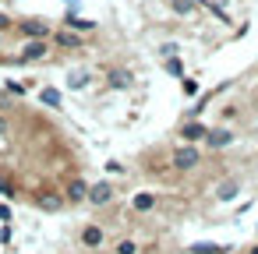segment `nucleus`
<instances>
[{"label": "nucleus", "mask_w": 258, "mask_h": 254, "mask_svg": "<svg viewBox=\"0 0 258 254\" xmlns=\"http://www.w3.org/2000/svg\"><path fill=\"white\" fill-rule=\"evenodd\" d=\"M198 166H202V148H198V145H177V148L170 152V170L191 173V170H198Z\"/></svg>", "instance_id": "f257e3e1"}, {"label": "nucleus", "mask_w": 258, "mask_h": 254, "mask_svg": "<svg viewBox=\"0 0 258 254\" xmlns=\"http://www.w3.org/2000/svg\"><path fill=\"white\" fill-rule=\"evenodd\" d=\"M117 198V184L113 180H92L89 184V205L92 208H106Z\"/></svg>", "instance_id": "f03ea898"}, {"label": "nucleus", "mask_w": 258, "mask_h": 254, "mask_svg": "<svg viewBox=\"0 0 258 254\" xmlns=\"http://www.w3.org/2000/svg\"><path fill=\"white\" fill-rule=\"evenodd\" d=\"M78 243L89 247V250H103V247H106V229H103L99 222H85V226L78 229Z\"/></svg>", "instance_id": "7ed1b4c3"}, {"label": "nucleus", "mask_w": 258, "mask_h": 254, "mask_svg": "<svg viewBox=\"0 0 258 254\" xmlns=\"http://www.w3.org/2000/svg\"><path fill=\"white\" fill-rule=\"evenodd\" d=\"M64 201L68 205H85L89 201V180L85 177H68L64 180Z\"/></svg>", "instance_id": "20e7f679"}, {"label": "nucleus", "mask_w": 258, "mask_h": 254, "mask_svg": "<svg viewBox=\"0 0 258 254\" xmlns=\"http://www.w3.org/2000/svg\"><path fill=\"white\" fill-rule=\"evenodd\" d=\"M233 131L230 127H209V134H205V148L209 152H223V148H230L233 145Z\"/></svg>", "instance_id": "39448f33"}, {"label": "nucleus", "mask_w": 258, "mask_h": 254, "mask_svg": "<svg viewBox=\"0 0 258 254\" xmlns=\"http://www.w3.org/2000/svg\"><path fill=\"white\" fill-rule=\"evenodd\" d=\"M205 134H209V124H202V120H187V124H180V131H177V138H180L184 145L205 141Z\"/></svg>", "instance_id": "423d86ee"}, {"label": "nucleus", "mask_w": 258, "mask_h": 254, "mask_svg": "<svg viewBox=\"0 0 258 254\" xmlns=\"http://www.w3.org/2000/svg\"><path fill=\"white\" fill-rule=\"evenodd\" d=\"M50 57V43L46 39H29L18 53V60H46Z\"/></svg>", "instance_id": "0eeeda50"}, {"label": "nucleus", "mask_w": 258, "mask_h": 254, "mask_svg": "<svg viewBox=\"0 0 258 254\" xmlns=\"http://www.w3.org/2000/svg\"><path fill=\"white\" fill-rule=\"evenodd\" d=\"M156 208H159V194H152V191H138L131 198V212H138V215H149Z\"/></svg>", "instance_id": "6e6552de"}, {"label": "nucleus", "mask_w": 258, "mask_h": 254, "mask_svg": "<svg viewBox=\"0 0 258 254\" xmlns=\"http://www.w3.org/2000/svg\"><path fill=\"white\" fill-rule=\"evenodd\" d=\"M18 32H22V36H29V39H46V36H50V25H46V22H39V18H29V22H22V25H18Z\"/></svg>", "instance_id": "1a4fd4ad"}, {"label": "nucleus", "mask_w": 258, "mask_h": 254, "mask_svg": "<svg viewBox=\"0 0 258 254\" xmlns=\"http://www.w3.org/2000/svg\"><path fill=\"white\" fill-rule=\"evenodd\" d=\"M106 85H110V89H131V85H135V74H131L127 67H113V71L106 74Z\"/></svg>", "instance_id": "9d476101"}, {"label": "nucleus", "mask_w": 258, "mask_h": 254, "mask_svg": "<svg viewBox=\"0 0 258 254\" xmlns=\"http://www.w3.org/2000/svg\"><path fill=\"white\" fill-rule=\"evenodd\" d=\"M53 43H57L60 50H82V36H75V32H68V29H60V32L53 36Z\"/></svg>", "instance_id": "9b49d317"}, {"label": "nucleus", "mask_w": 258, "mask_h": 254, "mask_svg": "<svg viewBox=\"0 0 258 254\" xmlns=\"http://www.w3.org/2000/svg\"><path fill=\"white\" fill-rule=\"evenodd\" d=\"M68 85H71V89H85V85H92V71H89V67H75V71L68 74Z\"/></svg>", "instance_id": "f8f14e48"}, {"label": "nucleus", "mask_w": 258, "mask_h": 254, "mask_svg": "<svg viewBox=\"0 0 258 254\" xmlns=\"http://www.w3.org/2000/svg\"><path fill=\"white\" fill-rule=\"evenodd\" d=\"M187 254H233L226 243H191Z\"/></svg>", "instance_id": "ddd939ff"}, {"label": "nucleus", "mask_w": 258, "mask_h": 254, "mask_svg": "<svg viewBox=\"0 0 258 254\" xmlns=\"http://www.w3.org/2000/svg\"><path fill=\"white\" fill-rule=\"evenodd\" d=\"M113 254H142V243H138L135 236H120V240L113 243Z\"/></svg>", "instance_id": "4468645a"}, {"label": "nucleus", "mask_w": 258, "mask_h": 254, "mask_svg": "<svg viewBox=\"0 0 258 254\" xmlns=\"http://www.w3.org/2000/svg\"><path fill=\"white\" fill-rule=\"evenodd\" d=\"M237 194H240V184H237V180H230V184H219V187H216V198H219V201H233Z\"/></svg>", "instance_id": "2eb2a0df"}, {"label": "nucleus", "mask_w": 258, "mask_h": 254, "mask_svg": "<svg viewBox=\"0 0 258 254\" xmlns=\"http://www.w3.org/2000/svg\"><path fill=\"white\" fill-rule=\"evenodd\" d=\"M36 205H39V208H50V212H53V208H64L68 201H64V194H60V198H53V194H39V198H36Z\"/></svg>", "instance_id": "dca6fc26"}, {"label": "nucleus", "mask_w": 258, "mask_h": 254, "mask_svg": "<svg viewBox=\"0 0 258 254\" xmlns=\"http://www.w3.org/2000/svg\"><path fill=\"white\" fill-rule=\"evenodd\" d=\"M39 99H43L46 106H53V110H60V92H57V89H43V92H39Z\"/></svg>", "instance_id": "f3484780"}, {"label": "nucleus", "mask_w": 258, "mask_h": 254, "mask_svg": "<svg viewBox=\"0 0 258 254\" xmlns=\"http://www.w3.org/2000/svg\"><path fill=\"white\" fill-rule=\"evenodd\" d=\"M170 8H173L177 15H191V11H195V0H170Z\"/></svg>", "instance_id": "a211bd4d"}, {"label": "nucleus", "mask_w": 258, "mask_h": 254, "mask_svg": "<svg viewBox=\"0 0 258 254\" xmlns=\"http://www.w3.org/2000/svg\"><path fill=\"white\" fill-rule=\"evenodd\" d=\"M0 194H4V198H18V187H15L11 180H4V177H0Z\"/></svg>", "instance_id": "6ab92c4d"}, {"label": "nucleus", "mask_w": 258, "mask_h": 254, "mask_svg": "<svg viewBox=\"0 0 258 254\" xmlns=\"http://www.w3.org/2000/svg\"><path fill=\"white\" fill-rule=\"evenodd\" d=\"M106 173H110V177H113V173H117V177H124L127 170H124V162H117V159H113V162H106Z\"/></svg>", "instance_id": "aec40b11"}, {"label": "nucleus", "mask_w": 258, "mask_h": 254, "mask_svg": "<svg viewBox=\"0 0 258 254\" xmlns=\"http://www.w3.org/2000/svg\"><path fill=\"white\" fill-rule=\"evenodd\" d=\"M166 71H170V74H180V71H184V67H180V60H177V57H173V60H166Z\"/></svg>", "instance_id": "412c9836"}, {"label": "nucleus", "mask_w": 258, "mask_h": 254, "mask_svg": "<svg viewBox=\"0 0 258 254\" xmlns=\"http://www.w3.org/2000/svg\"><path fill=\"white\" fill-rule=\"evenodd\" d=\"M8 29H15V22H11L8 15H0V32H8Z\"/></svg>", "instance_id": "4be33fe9"}, {"label": "nucleus", "mask_w": 258, "mask_h": 254, "mask_svg": "<svg viewBox=\"0 0 258 254\" xmlns=\"http://www.w3.org/2000/svg\"><path fill=\"white\" fill-rule=\"evenodd\" d=\"M184 92H187V96H195V92H198V85H195L191 78H184Z\"/></svg>", "instance_id": "5701e85b"}, {"label": "nucleus", "mask_w": 258, "mask_h": 254, "mask_svg": "<svg viewBox=\"0 0 258 254\" xmlns=\"http://www.w3.org/2000/svg\"><path fill=\"white\" fill-rule=\"evenodd\" d=\"M237 117V106H223V120H233Z\"/></svg>", "instance_id": "b1692460"}, {"label": "nucleus", "mask_w": 258, "mask_h": 254, "mask_svg": "<svg viewBox=\"0 0 258 254\" xmlns=\"http://www.w3.org/2000/svg\"><path fill=\"white\" fill-rule=\"evenodd\" d=\"M8 127H11V124H8V117H4V113H0V138H4V134H8Z\"/></svg>", "instance_id": "393cba45"}, {"label": "nucleus", "mask_w": 258, "mask_h": 254, "mask_svg": "<svg viewBox=\"0 0 258 254\" xmlns=\"http://www.w3.org/2000/svg\"><path fill=\"white\" fill-rule=\"evenodd\" d=\"M247 254H258V243H254V247H251V250H247Z\"/></svg>", "instance_id": "a878e982"}]
</instances>
